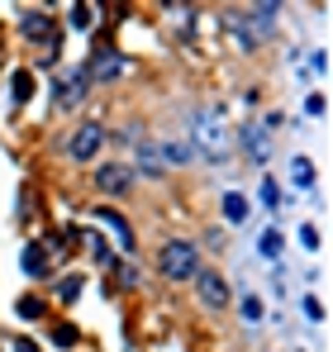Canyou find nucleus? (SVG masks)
I'll return each instance as SVG.
<instances>
[{
    "instance_id": "1",
    "label": "nucleus",
    "mask_w": 333,
    "mask_h": 352,
    "mask_svg": "<svg viewBox=\"0 0 333 352\" xmlns=\"http://www.w3.org/2000/svg\"><path fill=\"white\" fill-rule=\"evenodd\" d=\"M200 162L219 167L228 157V124H224V110H195L191 115V143H186Z\"/></svg>"
},
{
    "instance_id": "2",
    "label": "nucleus",
    "mask_w": 333,
    "mask_h": 352,
    "mask_svg": "<svg viewBox=\"0 0 333 352\" xmlns=\"http://www.w3.org/2000/svg\"><path fill=\"white\" fill-rule=\"evenodd\" d=\"M162 272L171 281H186V276H195L200 272V252H195V243H166L162 248Z\"/></svg>"
},
{
    "instance_id": "3",
    "label": "nucleus",
    "mask_w": 333,
    "mask_h": 352,
    "mask_svg": "<svg viewBox=\"0 0 333 352\" xmlns=\"http://www.w3.org/2000/svg\"><path fill=\"white\" fill-rule=\"evenodd\" d=\"M100 143H105V129H100V124H81V129L72 133V143H67V148H72V157H76V162H91V157L100 153Z\"/></svg>"
},
{
    "instance_id": "4",
    "label": "nucleus",
    "mask_w": 333,
    "mask_h": 352,
    "mask_svg": "<svg viewBox=\"0 0 333 352\" xmlns=\"http://www.w3.org/2000/svg\"><path fill=\"white\" fill-rule=\"evenodd\" d=\"M248 19H253V24H238V29H243L248 43H257V38H267V34L277 29V5H253Z\"/></svg>"
},
{
    "instance_id": "5",
    "label": "nucleus",
    "mask_w": 333,
    "mask_h": 352,
    "mask_svg": "<svg viewBox=\"0 0 333 352\" xmlns=\"http://www.w3.org/2000/svg\"><path fill=\"white\" fill-rule=\"evenodd\" d=\"M243 153H248L253 162H267V157H272V138H267L262 124H248V129H243Z\"/></svg>"
},
{
    "instance_id": "6",
    "label": "nucleus",
    "mask_w": 333,
    "mask_h": 352,
    "mask_svg": "<svg viewBox=\"0 0 333 352\" xmlns=\"http://www.w3.org/2000/svg\"><path fill=\"white\" fill-rule=\"evenodd\" d=\"M195 286H200V300L210 309H219L224 300H228V286H224V276H215V272H195Z\"/></svg>"
},
{
    "instance_id": "7",
    "label": "nucleus",
    "mask_w": 333,
    "mask_h": 352,
    "mask_svg": "<svg viewBox=\"0 0 333 352\" xmlns=\"http://www.w3.org/2000/svg\"><path fill=\"white\" fill-rule=\"evenodd\" d=\"M100 214V224L114 234V243H119V252H133V234H129V224H124V214H114V210H96Z\"/></svg>"
},
{
    "instance_id": "8",
    "label": "nucleus",
    "mask_w": 333,
    "mask_h": 352,
    "mask_svg": "<svg viewBox=\"0 0 333 352\" xmlns=\"http://www.w3.org/2000/svg\"><path fill=\"white\" fill-rule=\"evenodd\" d=\"M96 186H100L105 195H124V190H129V172H124V167H100V172H96Z\"/></svg>"
},
{
    "instance_id": "9",
    "label": "nucleus",
    "mask_w": 333,
    "mask_h": 352,
    "mask_svg": "<svg viewBox=\"0 0 333 352\" xmlns=\"http://www.w3.org/2000/svg\"><path fill=\"white\" fill-rule=\"evenodd\" d=\"M119 67H124V58L110 53V48H100L96 62H91V76H96V81H110V76H119Z\"/></svg>"
},
{
    "instance_id": "10",
    "label": "nucleus",
    "mask_w": 333,
    "mask_h": 352,
    "mask_svg": "<svg viewBox=\"0 0 333 352\" xmlns=\"http://www.w3.org/2000/svg\"><path fill=\"white\" fill-rule=\"evenodd\" d=\"M53 96H57V105H62V110H72V105H81V96H86V81H81V76H76V81H57Z\"/></svg>"
},
{
    "instance_id": "11",
    "label": "nucleus",
    "mask_w": 333,
    "mask_h": 352,
    "mask_svg": "<svg viewBox=\"0 0 333 352\" xmlns=\"http://www.w3.org/2000/svg\"><path fill=\"white\" fill-rule=\"evenodd\" d=\"M19 267H24V276H43V272H48V252L29 243V248H24V257H19Z\"/></svg>"
},
{
    "instance_id": "12",
    "label": "nucleus",
    "mask_w": 333,
    "mask_h": 352,
    "mask_svg": "<svg viewBox=\"0 0 333 352\" xmlns=\"http://www.w3.org/2000/svg\"><path fill=\"white\" fill-rule=\"evenodd\" d=\"M10 96H14V105H29V96H34V76H29V72H14V76H10Z\"/></svg>"
},
{
    "instance_id": "13",
    "label": "nucleus",
    "mask_w": 333,
    "mask_h": 352,
    "mask_svg": "<svg viewBox=\"0 0 333 352\" xmlns=\"http://www.w3.org/2000/svg\"><path fill=\"white\" fill-rule=\"evenodd\" d=\"M224 219H228V224H243V219H248V200H243L238 190L224 195Z\"/></svg>"
},
{
    "instance_id": "14",
    "label": "nucleus",
    "mask_w": 333,
    "mask_h": 352,
    "mask_svg": "<svg viewBox=\"0 0 333 352\" xmlns=\"http://www.w3.org/2000/svg\"><path fill=\"white\" fill-rule=\"evenodd\" d=\"M281 248H286V238H281L277 229H267V234L257 238V252H262L267 262H277V257H281Z\"/></svg>"
},
{
    "instance_id": "15",
    "label": "nucleus",
    "mask_w": 333,
    "mask_h": 352,
    "mask_svg": "<svg viewBox=\"0 0 333 352\" xmlns=\"http://www.w3.org/2000/svg\"><path fill=\"white\" fill-rule=\"evenodd\" d=\"M290 181L295 186H314V162L310 157H290Z\"/></svg>"
},
{
    "instance_id": "16",
    "label": "nucleus",
    "mask_w": 333,
    "mask_h": 352,
    "mask_svg": "<svg viewBox=\"0 0 333 352\" xmlns=\"http://www.w3.org/2000/svg\"><path fill=\"white\" fill-rule=\"evenodd\" d=\"M138 172H148V176H162V157H158V153H153L148 143L138 148Z\"/></svg>"
},
{
    "instance_id": "17",
    "label": "nucleus",
    "mask_w": 333,
    "mask_h": 352,
    "mask_svg": "<svg viewBox=\"0 0 333 352\" xmlns=\"http://www.w3.org/2000/svg\"><path fill=\"white\" fill-rule=\"evenodd\" d=\"M24 38H48V14H24Z\"/></svg>"
},
{
    "instance_id": "18",
    "label": "nucleus",
    "mask_w": 333,
    "mask_h": 352,
    "mask_svg": "<svg viewBox=\"0 0 333 352\" xmlns=\"http://www.w3.org/2000/svg\"><path fill=\"white\" fill-rule=\"evenodd\" d=\"M162 157H166V162H171V167H181V162H191L195 153H191L186 143H162Z\"/></svg>"
},
{
    "instance_id": "19",
    "label": "nucleus",
    "mask_w": 333,
    "mask_h": 352,
    "mask_svg": "<svg viewBox=\"0 0 333 352\" xmlns=\"http://www.w3.org/2000/svg\"><path fill=\"white\" fill-rule=\"evenodd\" d=\"M76 295H81V272H72V276L57 281V300H76Z\"/></svg>"
},
{
    "instance_id": "20",
    "label": "nucleus",
    "mask_w": 333,
    "mask_h": 352,
    "mask_svg": "<svg viewBox=\"0 0 333 352\" xmlns=\"http://www.w3.org/2000/svg\"><path fill=\"white\" fill-rule=\"evenodd\" d=\"M96 24V5H72V29H91Z\"/></svg>"
},
{
    "instance_id": "21",
    "label": "nucleus",
    "mask_w": 333,
    "mask_h": 352,
    "mask_svg": "<svg viewBox=\"0 0 333 352\" xmlns=\"http://www.w3.org/2000/svg\"><path fill=\"white\" fill-rule=\"evenodd\" d=\"M14 309H19V319H39L43 314V300H19Z\"/></svg>"
},
{
    "instance_id": "22",
    "label": "nucleus",
    "mask_w": 333,
    "mask_h": 352,
    "mask_svg": "<svg viewBox=\"0 0 333 352\" xmlns=\"http://www.w3.org/2000/svg\"><path fill=\"white\" fill-rule=\"evenodd\" d=\"M243 319H248V324H257V319H262V300H257V295H248V300H243Z\"/></svg>"
},
{
    "instance_id": "23",
    "label": "nucleus",
    "mask_w": 333,
    "mask_h": 352,
    "mask_svg": "<svg viewBox=\"0 0 333 352\" xmlns=\"http://www.w3.org/2000/svg\"><path fill=\"white\" fill-rule=\"evenodd\" d=\"M91 257H96V262H110L114 252H110V248H105V243H100L96 234H91Z\"/></svg>"
},
{
    "instance_id": "24",
    "label": "nucleus",
    "mask_w": 333,
    "mask_h": 352,
    "mask_svg": "<svg viewBox=\"0 0 333 352\" xmlns=\"http://www.w3.org/2000/svg\"><path fill=\"white\" fill-rule=\"evenodd\" d=\"M53 343H57V348H72V343H76V333H72V329H57Z\"/></svg>"
},
{
    "instance_id": "25",
    "label": "nucleus",
    "mask_w": 333,
    "mask_h": 352,
    "mask_svg": "<svg viewBox=\"0 0 333 352\" xmlns=\"http://www.w3.org/2000/svg\"><path fill=\"white\" fill-rule=\"evenodd\" d=\"M300 243L305 248H319V229H300Z\"/></svg>"
},
{
    "instance_id": "26",
    "label": "nucleus",
    "mask_w": 333,
    "mask_h": 352,
    "mask_svg": "<svg viewBox=\"0 0 333 352\" xmlns=\"http://www.w3.org/2000/svg\"><path fill=\"white\" fill-rule=\"evenodd\" d=\"M14 352H43V348H39L34 338H14Z\"/></svg>"
}]
</instances>
